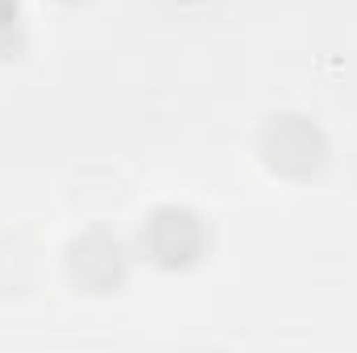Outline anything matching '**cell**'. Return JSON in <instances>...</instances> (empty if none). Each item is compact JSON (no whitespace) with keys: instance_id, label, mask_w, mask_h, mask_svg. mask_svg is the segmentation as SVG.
<instances>
[{"instance_id":"6da1fadb","label":"cell","mask_w":357,"mask_h":353,"mask_svg":"<svg viewBox=\"0 0 357 353\" xmlns=\"http://www.w3.org/2000/svg\"><path fill=\"white\" fill-rule=\"evenodd\" d=\"M154 225L171 233V241H158V246H154V250H158V258H171V262H175V258H191V250H195V246H183V229L191 225V216H175V212H167V216H158Z\"/></svg>"},{"instance_id":"7a4b0ae2","label":"cell","mask_w":357,"mask_h":353,"mask_svg":"<svg viewBox=\"0 0 357 353\" xmlns=\"http://www.w3.org/2000/svg\"><path fill=\"white\" fill-rule=\"evenodd\" d=\"M13 0H0V33H13Z\"/></svg>"}]
</instances>
